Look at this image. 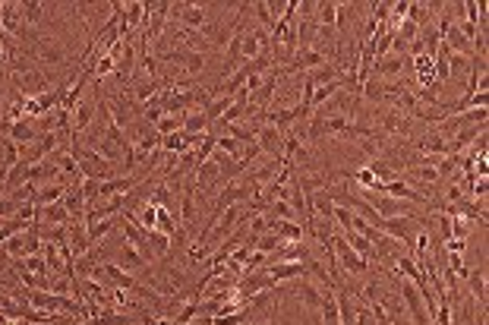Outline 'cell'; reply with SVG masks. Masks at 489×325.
<instances>
[{"mask_svg": "<svg viewBox=\"0 0 489 325\" xmlns=\"http://www.w3.org/2000/svg\"><path fill=\"white\" fill-rule=\"evenodd\" d=\"M420 221H423V218H410V215H398V218H382L379 231H382L385 237H391L395 244H404V250H414L417 231L423 228Z\"/></svg>", "mask_w": 489, "mask_h": 325, "instance_id": "6da1fadb", "label": "cell"}, {"mask_svg": "<svg viewBox=\"0 0 489 325\" xmlns=\"http://www.w3.org/2000/svg\"><path fill=\"white\" fill-rule=\"evenodd\" d=\"M332 246H334V259H338V268H341V272H347V275H367L369 272V262L360 259L357 252L347 246L341 231H334L332 234Z\"/></svg>", "mask_w": 489, "mask_h": 325, "instance_id": "7a4b0ae2", "label": "cell"}, {"mask_svg": "<svg viewBox=\"0 0 489 325\" xmlns=\"http://www.w3.org/2000/svg\"><path fill=\"white\" fill-rule=\"evenodd\" d=\"M171 16H177L183 32H202L205 25V10L196 3H171Z\"/></svg>", "mask_w": 489, "mask_h": 325, "instance_id": "3957f363", "label": "cell"}, {"mask_svg": "<svg viewBox=\"0 0 489 325\" xmlns=\"http://www.w3.org/2000/svg\"><path fill=\"white\" fill-rule=\"evenodd\" d=\"M256 146L269 155V158H275V161H285V139H281V133H278L275 127H269V123H262L259 127V133H256Z\"/></svg>", "mask_w": 489, "mask_h": 325, "instance_id": "277c9868", "label": "cell"}, {"mask_svg": "<svg viewBox=\"0 0 489 325\" xmlns=\"http://www.w3.org/2000/svg\"><path fill=\"white\" fill-rule=\"evenodd\" d=\"M262 272H265L275 285H287V281H300V278L306 275V265H303V262H272V265H265Z\"/></svg>", "mask_w": 489, "mask_h": 325, "instance_id": "5b68a950", "label": "cell"}, {"mask_svg": "<svg viewBox=\"0 0 489 325\" xmlns=\"http://www.w3.org/2000/svg\"><path fill=\"white\" fill-rule=\"evenodd\" d=\"M404 66H410V57H401V54H385V57H379L373 64V76H379V79H398L401 70Z\"/></svg>", "mask_w": 489, "mask_h": 325, "instance_id": "8992f818", "label": "cell"}, {"mask_svg": "<svg viewBox=\"0 0 489 325\" xmlns=\"http://www.w3.org/2000/svg\"><path fill=\"white\" fill-rule=\"evenodd\" d=\"M385 196H391V199H401V203H410V205H429L426 193L414 190L410 183H404V180H391V183H385Z\"/></svg>", "mask_w": 489, "mask_h": 325, "instance_id": "52a82bcc", "label": "cell"}, {"mask_svg": "<svg viewBox=\"0 0 489 325\" xmlns=\"http://www.w3.org/2000/svg\"><path fill=\"white\" fill-rule=\"evenodd\" d=\"M98 114V101H89V98H82L79 105L73 107V120H70V133L73 136H79L82 130H89L92 120H95Z\"/></svg>", "mask_w": 489, "mask_h": 325, "instance_id": "ba28073f", "label": "cell"}, {"mask_svg": "<svg viewBox=\"0 0 489 325\" xmlns=\"http://www.w3.org/2000/svg\"><path fill=\"white\" fill-rule=\"evenodd\" d=\"M7 139H13L19 148H25V146H35L38 142V130H35V117H23V120H13L10 123V136Z\"/></svg>", "mask_w": 489, "mask_h": 325, "instance_id": "9c48e42d", "label": "cell"}, {"mask_svg": "<svg viewBox=\"0 0 489 325\" xmlns=\"http://www.w3.org/2000/svg\"><path fill=\"white\" fill-rule=\"evenodd\" d=\"M148 203L155 205V209H168V211L177 215V193H174L171 180H164V177L158 180L155 190H152V196H148Z\"/></svg>", "mask_w": 489, "mask_h": 325, "instance_id": "30bf717a", "label": "cell"}, {"mask_svg": "<svg viewBox=\"0 0 489 325\" xmlns=\"http://www.w3.org/2000/svg\"><path fill=\"white\" fill-rule=\"evenodd\" d=\"M111 262H114V265H120L123 272H130V275H139V272H146V268H148V262L139 256V250H133V246H127V244L117 250V256Z\"/></svg>", "mask_w": 489, "mask_h": 325, "instance_id": "8fae6325", "label": "cell"}, {"mask_svg": "<svg viewBox=\"0 0 489 325\" xmlns=\"http://www.w3.org/2000/svg\"><path fill=\"white\" fill-rule=\"evenodd\" d=\"M326 64V54L319 48H300L297 54H293L291 60V70H303V73H310V70H316V66Z\"/></svg>", "mask_w": 489, "mask_h": 325, "instance_id": "7c38bea8", "label": "cell"}, {"mask_svg": "<svg viewBox=\"0 0 489 325\" xmlns=\"http://www.w3.org/2000/svg\"><path fill=\"white\" fill-rule=\"evenodd\" d=\"M417 152L420 155H449V139L442 136L436 127H432L429 133H426L420 142H417Z\"/></svg>", "mask_w": 489, "mask_h": 325, "instance_id": "4fadbf2b", "label": "cell"}, {"mask_svg": "<svg viewBox=\"0 0 489 325\" xmlns=\"http://www.w3.org/2000/svg\"><path fill=\"white\" fill-rule=\"evenodd\" d=\"M114 228H120V215L117 218H101V221H92V224H85V237H89V246H98L101 240H105L107 234Z\"/></svg>", "mask_w": 489, "mask_h": 325, "instance_id": "5bb4252c", "label": "cell"}, {"mask_svg": "<svg viewBox=\"0 0 489 325\" xmlns=\"http://www.w3.org/2000/svg\"><path fill=\"white\" fill-rule=\"evenodd\" d=\"M375 130L379 133H395V136H408L410 120L404 114H398V111H388V114H382V120H379Z\"/></svg>", "mask_w": 489, "mask_h": 325, "instance_id": "9a60e30c", "label": "cell"}, {"mask_svg": "<svg viewBox=\"0 0 489 325\" xmlns=\"http://www.w3.org/2000/svg\"><path fill=\"white\" fill-rule=\"evenodd\" d=\"M360 95L367 98V101H373V105H379V101L388 98V89H385V82L379 76H369V79L360 82Z\"/></svg>", "mask_w": 489, "mask_h": 325, "instance_id": "2e32d148", "label": "cell"}, {"mask_svg": "<svg viewBox=\"0 0 489 325\" xmlns=\"http://www.w3.org/2000/svg\"><path fill=\"white\" fill-rule=\"evenodd\" d=\"M464 281H467V287H471V297H473V300L480 303V307H486V275H483L480 268H477V272H471V268H467Z\"/></svg>", "mask_w": 489, "mask_h": 325, "instance_id": "e0dca14e", "label": "cell"}, {"mask_svg": "<svg viewBox=\"0 0 489 325\" xmlns=\"http://www.w3.org/2000/svg\"><path fill=\"white\" fill-rule=\"evenodd\" d=\"M92 148H95V152L101 155V158H105L107 164H114V168H117V164H123V148H120V146H114L111 139L98 136V139H95V146H92Z\"/></svg>", "mask_w": 489, "mask_h": 325, "instance_id": "ac0fdd59", "label": "cell"}, {"mask_svg": "<svg viewBox=\"0 0 489 325\" xmlns=\"http://www.w3.org/2000/svg\"><path fill=\"white\" fill-rule=\"evenodd\" d=\"M297 297H300V303L306 309H313V313H319V307H322V291H319L316 285H310V281H300V285H297Z\"/></svg>", "mask_w": 489, "mask_h": 325, "instance_id": "d6986e66", "label": "cell"}, {"mask_svg": "<svg viewBox=\"0 0 489 325\" xmlns=\"http://www.w3.org/2000/svg\"><path fill=\"white\" fill-rule=\"evenodd\" d=\"M344 240H347V246H351L354 252H357L360 259H367V262H373V244H369L367 237H360L357 231H344Z\"/></svg>", "mask_w": 489, "mask_h": 325, "instance_id": "ffe728a7", "label": "cell"}, {"mask_svg": "<svg viewBox=\"0 0 489 325\" xmlns=\"http://www.w3.org/2000/svg\"><path fill=\"white\" fill-rule=\"evenodd\" d=\"M146 240L148 246H152V252H155V259H171V237L158 234V231H146Z\"/></svg>", "mask_w": 489, "mask_h": 325, "instance_id": "44dd1931", "label": "cell"}, {"mask_svg": "<svg viewBox=\"0 0 489 325\" xmlns=\"http://www.w3.org/2000/svg\"><path fill=\"white\" fill-rule=\"evenodd\" d=\"M209 127H212V123L205 120L202 111H189V114L183 117V133H189V136H205Z\"/></svg>", "mask_w": 489, "mask_h": 325, "instance_id": "7402d4cb", "label": "cell"}, {"mask_svg": "<svg viewBox=\"0 0 489 325\" xmlns=\"http://www.w3.org/2000/svg\"><path fill=\"white\" fill-rule=\"evenodd\" d=\"M177 228H180V221H177V215H174V211H168V209H158L155 211V231H158V234L174 237V234H177Z\"/></svg>", "mask_w": 489, "mask_h": 325, "instance_id": "603a6c76", "label": "cell"}, {"mask_svg": "<svg viewBox=\"0 0 489 325\" xmlns=\"http://www.w3.org/2000/svg\"><path fill=\"white\" fill-rule=\"evenodd\" d=\"M44 3H19V16H23V25H41V16H44Z\"/></svg>", "mask_w": 489, "mask_h": 325, "instance_id": "cb8c5ba5", "label": "cell"}, {"mask_svg": "<svg viewBox=\"0 0 489 325\" xmlns=\"http://www.w3.org/2000/svg\"><path fill=\"white\" fill-rule=\"evenodd\" d=\"M334 10H338V3H316V23H319V29H328V32H334Z\"/></svg>", "mask_w": 489, "mask_h": 325, "instance_id": "d4e9b609", "label": "cell"}, {"mask_svg": "<svg viewBox=\"0 0 489 325\" xmlns=\"http://www.w3.org/2000/svg\"><path fill=\"white\" fill-rule=\"evenodd\" d=\"M180 130H183V117H180V114H164L161 120L155 123L158 136H171V133H180Z\"/></svg>", "mask_w": 489, "mask_h": 325, "instance_id": "484cf974", "label": "cell"}, {"mask_svg": "<svg viewBox=\"0 0 489 325\" xmlns=\"http://www.w3.org/2000/svg\"><path fill=\"white\" fill-rule=\"evenodd\" d=\"M265 218H272V221H297L300 215L291 209L287 203H269V211H265Z\"/></svg>", "mask_w": 489, "mask_h": 325, "instance_id": "4316f807", "label": "cell"}, {"mask_svg": "<svg viewBox=\"0 0 489 325\" xmlns=\"http://www.w3.org/2000/svg\"><path fill=\"white\" fill-rule=\"evenodd\" d=\"M281 244H285V240H281L278 234H272V231H265V234L256 237V250L265 252V256H272L275 250H281Z\"/></svg>", "mask_w": 489, "mask_h": 325, "instance_id": "83f0119b", "label": "cell"}, {"mask_svg": "<svg viewBox=\"0 0 489 325\" xmlns=\"http://www.w3.org/2000/svg\"><path fill=\"white\" fill-rule=\"evenodd\" d=\"M196 316H199V300H187L180 307L177 316H174V325H189Z\"/></svg>", "mask_w": 489, "mask_h": 325, "instance_id": "f1b7e54d", "label": "cell"}, {"mask_svg": "<svg viewBox=\"0 0 489 325\" xmlns=\"http://www.w3.org/2000/svg\"><path fill=\"white\" fill-rule=\"evenodd\" d=\"M212 325H250V313L243 309H237V313H228V316H215Z\"/></svg>", "mask_w": 489, "mask_h": 325, "instance_id": "f546056e", "label": "cell"}, {"mask_svg": "<svg viewBox=\"0 0 489 325\" xmlns=\"http://www.w3.org/2000/svg\"><path fill=\"white\" fill-rule=\"evenodd\" d=\"M449 70H451V76H464L473 70V60L461 57V54H449Z\"/></svg>", "mask_w": 489, "mask_h": 325, "instance_id": "4dcf8cb0", "label": "cell"}, {"mask_svg": "<svg viewBox=\"0 0 489 325\" xmlns=\"http://www.w3.org/2000/svg\"><path fill=\"white\" fill-rule=\"evenodd\" d=\"M51 294H57V297H73V281L66 275H54L51 278Z\"/></svg>", "mask_w": 489, "mask_h": 325, "instance_id": "1f68e13d", "label": "cell"}, {"mask_svg": "<svg viewBox=\"0 0 489 325\" xmlns=\"http://www.w3.org/2000/svg\"><path fill=\"white\" fill-rule=\"evenodd\" d=\"M243 60H253V57H259V41H256V35H253V29H246L243 32Z\"/></svg>", "mask_w": 489, "mask_h": 325, "instance_id": "d6a6232c", "label": "cell"}, {"mask_svg": "<svg viewBox=\"0 0 489 325\" xmlns=\"http://www.w3.org/2000/svg\"><path fill=\"white\" fill-rule=\"evenodd\" d=\"M471 221L467 218H451V240H467V234H471Z\"/></svg>", "mask_w": 489, "mask_h": 325, "instance_id": "836d02e7", "label": "cell"}, {"mask_svg": "<svg viewBox=\"0 0 489 325\" xmlns=\"http://www.w3.org/2000/svg\"><path fill=\"white\" fill-rule=\"evenodd\" d=\"M16 211H19V205L10 199V196H3L0 193V218L3 221H10V218H16Z\"/></svg>", "mask_w": 489, "mask_h": 325, "instance_id": "e575fe53", "label": "cell"}, {"mask_svg": "<svg viewBox=\"0 0 489 325\" xmlns=\"http://www.w3.org/2000/svg\"><path fill=\"white\" fill-rule=\"evenodd\" d=\"M250 256H253V250H250V246H243V244H240L234 252H230V259L240 262V265H246V259H250Z\"/></svg>", "mask_w": 489, "mask_h": 325, "instance_id": "d590c367", "label": "cell"}, {"mask_svg": "<svg viewBox=\"0 0 489 325\" xmlns=\"http://www.w3.org/2000/svg\"><path fill=\"white\" fill-rule=\"evenodd\" d=\"M464 199V190L458 187V183H451L449 190H445V203H461Z\"/></svg>", "mask_w": 489, "mask_h": 325, "instance_id": "8d00e7d4", "label": "cell"}, {"mask_svg": "<svg viewBox=\"0 0 489 325\" xmlns=\"http://www.w3.org/2000/svg\"><path fill=\"white\" fill-rule=\"evenodd\" d=\"M473 196H477V199H483V196L489 193V180L486 177H477V183H473V190H471Z\"/></svg>", "mask_w": 489, "mask_h": 325, "instance_id": "74e56055", "label": "cell"}, {"mask_svg": "<svg viewBox=\"0 0 489 325\" xmlns=\"http://www.w3.org/2000/svg\"><path fill=\"white\" fill-rule=\"evenodd\" d=\"M464 250H467L464 240H445V252H461L464 256Z\"/></svg>", "mask_w": 489, "mask_h": 325, "instance_id": "f35d334b", "label": "cell"}, {"mask_svg": "<svg viewBox=\"0 0 489 325\" xmlns=\"http://www.w3.org/2000/svg\"><path fill=\"white\" fill-rule=\"evenodd\" d=\"M7 174H10V168L3 161H0V183H3V180H7Z\"/></svg>", "mask_w": 489, "mask_h": 325, "instance_id": "ab89813d", "label": "cell"}, {"mask_svg": "<svg viewBox=\"0 0 489 325\" xmlns=\"http://www.w3.org/2000/svg\"><path fill=\"white\" fill-rule=\"evenodd\" d=\"M0 66H7V54H3V48H0Z\"/></svg>", "mask_w": 489, "mask_h": 325, "instance_id": "60d3db41", "label": "cell"}, {"mask_svg": "<svg viewBox=\"0 0 489 325\" xmlns=\"http://www.w3.org/2000/svg\"><path fill=\"white\" fill-rule=\"evenodd\" d=\"M3 224H7V221H3V218H0V228H3Z\"/></svg>", "mask_w": 489, "mask_h": 325, "instance_id": "b9f144b4", "label": "cell"}]
</instances>
